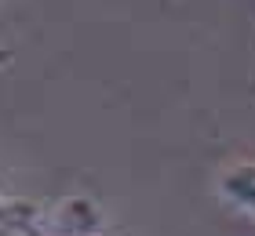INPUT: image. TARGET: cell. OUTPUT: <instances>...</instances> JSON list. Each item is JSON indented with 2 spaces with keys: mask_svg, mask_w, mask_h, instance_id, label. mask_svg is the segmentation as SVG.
<instances>
[{
  "mask_svg": "<svg viewBox=\"0 0 255 236\" xmlns=\"http://www.w3.org/2000/svg\"><path fill=\"white\" fill-rule=\"evenodd\" d=\"M223 189H226V196L237 200L241 207L255 211V167H237L234 174H226Z\"/></svg>",
  "mask_w": 255,
  "mask_h": 236,
  "instance_id": "obj_1",
  "label": "cell"
},
{
  "mask_svg": "<svg viewBox=\"0 0 255 236\" xmlns=\"http://www.w3.org/2000/svg\"><path fill=\"white\" fill-rule=\"evenodd\" d=\"M0 236H44V226L37 222V211L29 218H15V222H0Z\"/></svg>",
  "mask_w": 255,
  "mask_h": 236,
  "instance_id": "obj_2",
  "label": "cell"
},
{
  "mask_svg": "<svg viewBox=\"0 0 255 236\" xmlns=\"http://www.w3.org/2000/svg\"><path fill=\"white\" fill-rule=\"evenodd\" d=\"M37 207H29V204H22V200H7V196H0V222H15V218H29Z\"/></svg>",
  "mask_w": 255,
  "mask_h": 236,
  "instance_id": "obj_3",
  "label": "cell"
},
{
  "mask_svg": "<svg viewBox=\"0 0 255 236\" xmlns=\"http://www.w3.org/2000/svg\"><path fill=\"white\" fill-rule=\"evenodd\" d=\"M44 236H95V222H80V218H77V226H66V222H59L51 233L44 229Z\"/></svg>",
  "mask_w": 255,
  "mask_h": 236,
  "instance_id": "obj_4",
  "label": "cell"
},
{
  "mask_svg": "<svg viewBox=\"0 0 255 236\" xmlns=\"http://www.w3.org/2000/svg\"><path fill=\"white\" fill-rule=\"evenodd\" d=\"M7 58H11V55H7V51H0V62H7Z\"/></svg>",
  "mask_w": 255,
  "mask_h": 236,
  "instance_id": "obj_5",
  "label": "cell"
}]
</instances>
